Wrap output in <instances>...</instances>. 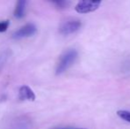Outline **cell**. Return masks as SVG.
Here are the masks:
<instances>
[{
    "mask_svg": "<svg viewBox=\"0 0 130 129\" xmlns=\"http://www.w3.org/2000/svg\"><path fill=\"white\" fill-rule=\"evenodd\" d=\"M78 57V52L74 49H69L67 51H65L60 57L58 63L56 67V74L59 75L65 72L69 67L71 66Z\"/></svg>",
    "mask_w": 130,
    "mask_h": 129,
    "instance_id": "obj_1",
    "label": "cell"
},
{
    "mask_svg": "<svg viewBox=\"0 0 130 129\" xmlns=\"http://www.w3.org/2000/svg\"><path fill=\"white\" fill-rule=\"evenodd\" d=\"M82 27V22L79 20H69L65 22H63L60 25L59 33L63 35H68V34H74L76 31H78Z\"/></svg>",
    "mask_w": 130,
    "mask_h": 129,
    "instance_id": "obj_2",
    "label": "cell"
},
{
    "mask_svg": "<svg viewBox=\"0 0 130 129\" xmlns=\"http://www.w3.org/2000/svg\"><path fill=\"white\" fill-rule=\"evenodd\" d=\"M33 123L26 116H19L11 120L7 129H32Z\"/></svg>",
    "mask_w": 130,
    "mask_h": 129,
    "instance_id": "obj_3",
    "label": "cell"
},
{
    "mask_svg": "<svg viewBox=\"0 0 130 129\" xmlns=\"http://www.w3.org/2000/svg\"><path fill=\"white\" fill-rule=\"evenodd\" d=\"M101 1H80L76 5L75 11L79 13H89L98 10Z\"/></svg>",
    "mask_w": 130,
    "mask_h": 129,
    "instance_id": "obj_4",
    "label": "cell"
},
{
    "mask_svg": "<svg viewBox=\"0 0 130 129\" xmlns=\"http://www.w3.org/2000/svg\"><path fill=\"white\" fill-rule=\"evenodd\" d=\"M36 31H37V28H36V25L32 24V23H28V24L25 25L18 30H16L12 34V38L18 40L25 37H29V36L34 35Z\"/></svg>",
    "mask_w": 130,
    "mask_h": 129,
    "instance_id": "obj_5",
    "label": "cell"
},
{
    "mask_svg": "<svg viewBox=\"0 0 130 129\" xmlns=\"http://www.w3.org/2000/svg\"><path fill=\"white\" fill-rule=\"evenodd\" d=\"M19 99L21 101H35L36 95L30 87L23 85L19 89Z\"/></svg>",
    "mask_w": 130,
    "mask_h": 129,
    "instance_id": "obj_6",
    "label": "cell"
},
{
    "mask_svg": "<svg viewBox=\"0 0 130 129\" xmlns=\"http://www.w3.org/2000/svg\"><path fill=\"white\" fill-rule=\"evenodd\" d=\"M27 4V1H24V0H21V1H19L17 3L15 11H14V16L17 19H21V18H23L25 16Z\"/></svg>",
    "mask_w": 130,
    "mask_h": 129,
    "instance_id": "obj_7",
    "label": "cell"
},
{
    "mask_svg": "<svg viewBox=\"0 0 130 129\" xmlns=\"http://www.w3.org/2000/svg\"><path fill=\"white\" fill-rule=\"evenodd\" d=\"M11 55H12V52H11L10 50H5L0 52V70L7 63L8 59H10Z\"/></svg>",
    "mask_w": 130,
    "mask_h": 129,
    "instance_id": "obj_8",
    "label": "cell"
},
{
    "mask_svg": "<svg viewBox=\"0 0 130 129\" xmlns=\"http://www.w3.org/2000/svg\"><path fill=\"white\" fill-rule=\"evenodd\" d=\"M117 115H118L120 119H123V120L130 123V112H128V110H118V112H117Z\"/></svg>",
    "mask_w": 130,
    "mask_h": 129,
    "instance_id": "obj_9",
    "label": "cell"
},
{
    "mask_svg": "<svg viewBox=\"0 0 130 129\" xmlns=\"http://www.w3.org/2000/svg\"><path fill=\"white\" fill-rule=\"evenodd\" d=\"M70 4V2L68 1H56V2H53V5H56L58 8L59 9H64L67 6V5Z\"/></svg>",
    "mask_w": 130,
    "mask_h": 129,
    "instance_id": "obj_10",
    "label": "cell"
},
{
    "mask_svg": "<svg viewBox=\"0 0 130 129\" xmlns=\"http://www.w3.org/2000/svg\"><path fill=\"white\" fill-rule=\"evenodd\" d=\"M9 21H0V33L5 32L9 27Z\"/></svg>",
    "mask_w": 130,
    "mask_h": 129,
    "instance_id": "obj_11",
    "label": "cell"
},
{
    "mask_svg": "<svg viewBox=\"0 0 130 129\" xmlns=\"http://www.w3.org/2000/svg\"><path fill=\"white\" fill-rule=\"evenodd\" d=\"M74 129H84V128H74Z\"/></svg>",
    "mask_w": 130,
    "mask_h": 129,
    "instance_id": "obj_12",
    "label": "cell"
}]
</instances>
